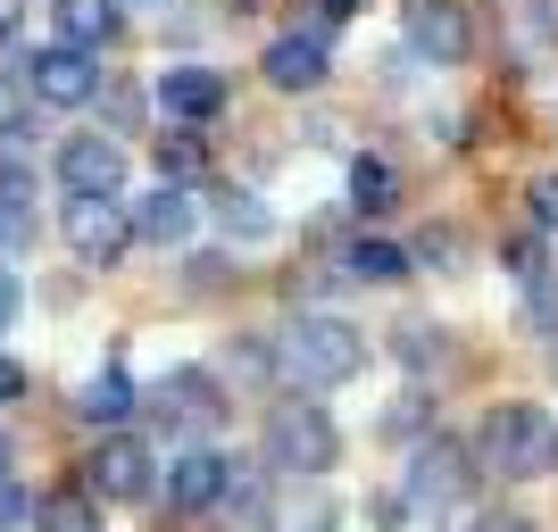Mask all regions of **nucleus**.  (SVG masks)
<instances>
[{"instance_id": "20", "label": "nucleus", "mask_w": 558, "mask_h": 532, "mask_svg": "<svg viewBox=\"0 0 558 532\" xmlns=\"http://www.w3.org/2000/svg\"><path fill=\"white\" fill-rule=\"evenodd\" d=\"M350 200H359V209L367 216H384V209H400V175L384 159H359L350 166Z\"/></svg>"}, {"instance_id": "26", "label": "nucleus", "mask_w": 558, "mask_h": 532, "mask_svg": "<svg viewBox=\"0 0 558 532\" xmlns=\"http://www.w3.org/2000/svg\"><path fill=\"white\" fill-rule=\"evenodd\" d=\"M25 516H34V491L0 483V532H9V524H25Z\"/></svg>"}, {"instance_id": "3", "label": "nucleus", "mask_w": 558, "mask_h": 532, "mask_svg": "<svg viewBox=\"0 0 558 532\" xmlns=\"http://www.w3.org/2000/svg\"><path fill=\"white\" fill-rule=\"evenodd\" d=\"M333 449H342V433H333V417L317 399H276V408H267V466H283V474H326Z\"/></svg>"}, {"instance_id": "7", "label": "nucleus", "mask_w": 558, "mask_h": 532, "mask_svg": "<svg viewBox=\"0 0 558 532\" xmlns=\"http://www.w3.org/2000/svg\"><path fill=\"white\" fill-rule=\"evenodd\" d=\"M68 242H75L84 267H117V258L134 250V225H125L117 200H68Z\"/></svg>"}, {"instance_id": "25", "label": "nucleus", "mask_w": 558, "mask_h": 532, "mask_svg": "<svg viewBox=\"0 0 558 532\" xmlns=\"http://www.w3.org/2000/svg\"><path fill=\"white\" fill-rule=\"evenodd\" d=\"M17 308H25V283H17V267H0V333L17 324Z\"/></svg>"}, {"instance_id": "24", "label": "nucleus", "mask_w": 558, "mask_h": 532, "mask_svg": "<svg viewBox=\"0 0 558 532\" xmlns=\"http://www.w3.org/2000/svg\"><path fill=\"white\" fill-rule=\"evenodd\" d=\"M25 242H34V209H25V191L9 184L0 191V250H25Z\"/></svg>"}, {"instance_id": "15", "label": "nucleus", "mask_w": 558, "mask_h": 532, "mask_svg": "<svg viewBox=\"0 0 558 532\" xmlns=\"http://www.w3.org/2000/svg\"><path fill=\"white\" fill-rule=\"evenodd\" d=\"M125 225H134L142 242H184V233H192V200H184L175 184H159L150 200H134V216H125Z\"/></svg>"}, {"instance_id": "22", "label": "nucleus", "mask_w": 558, "mask_h": 532, "mask_svg": "<svg viewBox=\"0 0 558 532\" xmlns=\"http://www.w3.org/2000/svg\"><path fill=\"white\" fill-rule=\"evenodd\" d=\"M159 175L167 184H192V175H209V150L192 134H159Z\"/></svg>"}, {"instance_id": "28", "label": "nucleus", "mask_w": 558, "mask_h": 532, "mask_svg": "<svg viewBox=\"0 0 558 532\" xmlns=\"http://www.w3.org/2000/svg\"><path fill=\"white\" fill-rule=\"evenodd\" d=\"M509 275H525V283L542 275V242H509Z\"/></svg>"}, {"instance_id": "12", "label": "nucleus", "mask_w": 558, "mask_h": 532, "mask_svg": "<svg viewBox=\"0 0 558 532\" xmlns=\"http://www.w3.org/2000/svg\"><path fill=\"white\" fill-rule=\"evenodd\" d=\"M159 109L201 125V116L226 109V75H217V67H167V75H159Z\"/></svg>"}, {"instance_id": "6", "label": "nucleus", "mask_w": 558, "mask_h": 532, "mask_svg": "<svg viewBox=\"0 0 558 532\" xmlns=\"http://www.w3.org/2000/svg\"><path fill=\"white\" fill-rule=\"evenodd\" d=\"M59 184H68V200H117L125 150H117L109 134H75L68 150H59Z\"/></svg>"}, {"instance_id": "27", "label": "nucleus", "mask_w": 558, "mask_h": 532, "mask_svg": "<svg viewBox=\"0 0 558 532\" xmlns=\"http://www.w3.org/2000/svg\"><path fill=\"white\" fill-rule=\"evenodd\" d=\"M534 216H542V233H558V175L534 184Z\"/></svg>"}, {"instance_id": "13", "label": "nucleus", "mask_w": 558, "mask_h": 532, "mask_svg": "<svg viewBox=\"0 0 558 532\" xmlns=\"http://www.w3.org/2000/svg\"><path fill=\"white\" fill-rule=\"evenodd\" d=\"M50 17H59L68 50H100L117 34V0H50Z\"/></svg>"}, {"instance_id": "29", "label": "nucleus", "mask_w": 558, "mask_h": 532, "mask_svg": "<svg viewBox=\"0 0 558 532\" xmlns=\"http://www.w3.org/2000/svg\"><path fill=\"white\" fill-rule=\"evenodd\" d=\"M17 392H25V367H17V358H0V408H9Z\"/></svg>"}, {"instance_id": "10", "label": "nucleus", "mask_w": 558, "mask_h": 532, "mask_svg": "<svg viewBox=\"0 0 558 532\" xmlns=\"http://www.w3.org/2000/svg\"><path fill=\"white\" fill-rule=\"evenodd\" d=\"M226 483H233V458L192 449V458L167 466V508H175V516H201V508H217V499H226Z\"/></svg>"}, {"instance_id": "17", "label": "nucleus", "mask_w": 558, "mask_h": 532, "mask_svg": "<svg viewBox=\"0 0 558 532\" xmlns=\"http://www.w3.org/2000/svg\"><path fill=\"white\" fill-rule=\"evenodd\" d=\"M217 225H226L233 242H267V233H276V209H267L258 191H217Z\"/></svg>"}, {"instance_id": "16", "label": "nucleus", "mask_w": 558, "mask_h": 532, "mask_svg": "<svg viewBox=\"0 0 558 532\" xmlns=\"http://www.w3.org/2000/svg\"><path fill=\"white\" fill-rule=\"evenodd\" d=\"M326 524H333L326 491H283V499H267V532H326Z\"/></svg>"}, {"instance_id": "23", "label": "nucleus", "mask_w": 558, "mask_h": 532, "mask_svg": "<svg viewBox=\"0 0 558 532\" xmlns=\"http://www.w3.org/2000/svg\"><path fill=\"white\" fill-rule=\"evenodd\" d=\"M400 358H409V367H425V358H450V342H442V324H425V317H409L400 324Z\"/></svg>"}, {"instance_id": "30", "label": "nucleus", "mask_w": 558, "mask_h": 532, "mask_svg": "<svg viewBox=\"0 0 558 532\" xmlns=\"http://www.w3.org/2000/svg\"><path fill=\"white\" fill-rule=\"evenodd\" d=\"M475 532H534L525 516H475Z\"/></svg>"}, {"instance_id": "19", "label": "nucleus", "mask_w": 558, "mask_h": 532, "mask_svg": "<svg viewBox=\"0 0 558 532\" xmlns=\"http://www.w3.org/2000/svg\"><path fill=\"white\" fill-rule=\"evenodd\" d=\"M34 524L43 532H100V508H93V491H50L34 508Z\"/></svg>"}, {"instance_id": "33", "label": "nucleus", "mask_w": 558, "mask_h": 532, "mask_svg": "<svg viewBox=\"0 0 558 532\" xmlns=\"http://www.w3.org/2000/svg\"><path fill=\"white\" fill-rule=\"evenodd\" d=\"M0 474H9V433H0Z\"/></svg>"}, {"instance_id": "5", "label": "nucleus", "mask_w": 558, "mask_h": 532, "mask_svg": "<svg viewBox=\"0 0 558 532\" xmlns=\"http://www.w3.org/2000/svg\"><path fill=\"white\" fill-rule=\"evenodd\" d=\"M25 92L50 100V109H84V100L100 92V67H93V50H68V42H50L25 59Z\"/></svg>"}, {"instance_id": "32", "label": "nucleus", "mask_w": 558, "mask_h": 532, "mask_svg": "<svg viewBox=\"0 0 558 532\" xmlns=\"http://www.w3.org/2000/svg\"><path fill=\"white\" fill-rule=\"evenodd\" d=\"M317 9H326V17H350V9H359V0H317Z\"/></svg>"}, {"instance_id": "2", "label": "nucleus", "mask_w": 558, "mask_h": 532, "mask_svg": "<svg viewBox=\"0 0 558 532\" xmlns=\"http://www.w3.org/2000/svg\"><path fill=\"white\" fill-rule=\"evenodd\" d=\"M367 367V333L342 317H301L283 333V374L308 383V392H326V383H350V374Z\"/></svg>"}, {"instance_id": "14", "label": "nucleus", "mask_w": 558, "mask_h": 532, "mask_svg": "<svg viewBox=\"0 0 558 532\" xmlns=\"http://www.w3.org/2000/svg\"><path fill=\"white\" fill-rule=\"evenodd\" d=\"M159 417L167 424H192V433L217 424V383H209V374H167V383H159Z\"/></svg>"}, {"instance_id": "9", "label": "nucleus", "mask_w": 558, "mask_h": 532, "mask_svg": "<svg viewBox=\"0 0 558 532\" xmlns=\"http://www.w3.org/2000/svg\"><path fill=\"white\" fill-rule=\"evenodd\" d=\"M84 491H93V499H142V491H150V449L109 433L93 449V466H84Z\"/></svg>"}, {"instance_id": "8", "label": "nucleus", "mask_w": 558, "mask_h": 532, "mask_svg": "<svg viewBox=\"0 0 558 532\" xmlns=\"http://www.w3.org/2000/svg\"><path fill=\"white\" fill-rule=\"evenodd\" d=\"M409 42H417L434 67H459L466 50H475V25H466L459 0H409Z\"/></svg>"}, {"instance_id": "11", "label": "nucleus", "mask_w": 558, "mask_h": 532, "mask_svg": "<svg viewBox=\"0 0 558 532\" xmlns=\"http://www.w3.org/2000/svg\"><path fill=\"white\" fill-rule=\"evenodd\" d=\"M267 84H276V92H317V84H326V42H317V34L267 42Z\"/></svg>"}, {"instance_id": "21", "label": "nucleus", "mask_w": 558, "mask_h": 532, "mask_svg": "<svg viewBox=\"0 0 558 532\" xmlns=\"http://www.w3.org/2000/svg\"><path fill=\"white\" fill-rule=\"evenodd\" d=\"M350 283H400L409 275V250H392V242H350Z\"/></svg>"}, {"instance_id": "18", "label": "nucleus", "mask_w": 558, "mask_h": 532, "mask_svg": "<svg viewBox=\"0 0 558 532\" xmlns=\"http://www.w3.org/2000/svg\"><path fill=\"white\" fill-rule=\"evenodd\" d=\"M75 408H84L93 424H125V417H134V383L109 367V374H93V383H84V399H75Z\"/></svg>"}, {"instance_id": "4", "label": "nucleus", "mask_w": 558, "mask_h": 532, "mask_svg": "<svg viewBox=\"0 0 558 532\" xmlns=\"http://www.w3.org/2000/svg\"><path fill=\"white\" fill-rule=\"evenodd\" d=\"M466 483H475V458H466L459 441H425L417 458H409V516H442L466 499Z\"/></svg>"}, {"instance_id": "1", "label": "nucleus", "mask_w": 558, "mask_h": 532, "mask_svg": "<svg viewBox=\"0 0 558 532\" xmlns=\"http://www.w3.org/2000/svg\"><path fill=\"white\" fill-rule=\"evenodd\" d=\"M475 466H484V474H509V483L550 474L558 466V417L534 408V399H500V408L475 424Z\"/></svg>"}, {"instance_id": "31", "label": "nucleus", "mask_w": 558, "mask_h": 532, "mask_svg": "<svg viewBox=\"0 0 558 532\" xmlns=\"http://www.w3.org/2000/svg\"><path fill=\"white\" fill-rule=\"evenodd\" d=\"M17 17H25V0H0V34H17Z\"/></svg>"}]
</instances>
